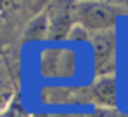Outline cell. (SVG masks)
Masks as SVG:
<instances>
[{
    "mask_svg": "<svg viewBox=\"0 0 128 117\" xmlns=\"http://www.w3.org/2000/svg\"><path fill=\"white\" fill-rule=\"evenodd\" d=\"M118 16V9L102 0H78L73 3L74 22L85 28L90 35L114 29Z\"/></svg>",
    "mask_w": 128,
    "mask_h": 117,
    "instance_id": "cell-1",
    "label": "cell"
},
{
    "mask_svg": "<svg viewBox=\"0 0 128 117\" xmlns=\"http://www.w3.org/2000/svg\"><path fill=\"white\" fill-rule=\"evenodd\" d=\"M38 72L47 79H69L76 74V55L71 48L50 47L38 58Z\"/></svg>",
    "mask_w": 128,
    "mask_h": 117,
    "instance_id": "cell-2",
    "label": "cell"
},
{
    "mask_svg": "<svg viewBox=\"0 0 128 117\" xmlns=\"http://www.w3.org/2000/svg\"><path fill=\"white\" fill-rule=\"evenodd\" d=\"M92 50H94V71L95 76H107L116 72V52H118V40L116 31H100L94 33L92 38Z\"/></svg>",
    "mask_w": 128,
    "mask_h": 117,
    "instance_id": "cell-3",
    "label": "cell"
},
{
    "mask_svg": "<svg viewBox=\"0 0 128 117\" xmlns=\"http://www.w3.org/2000/svg\"><path fill=\"white\" fill-rule=\"evenodd\" d=\"M40 102L45 105H76L90 103L88 86L74 84H47L40 90Z\"/></svg>",
    "mask_w": 128,
    "mask_h": 117,
    "instance_id": "cell-4",
    "label": "cell"
},
{
    "mask_svg": "<svg viewBox=\"0 0 128 117\" xmlns=\"http://www.w3.org/2000/svg\"><path fill=\"white\" fill-rule=\"evenodd\" d=\"M88 98L95 109H116L118 105V78L116 74L95 76L88 84Z\"/></svg>",
    "mask_w": 128,
    "mask_h": 117,
    "instance_id": "cell-5",
    "label": "cell"
},
{
    "mask_svg": "<svg viewBox=\"0 0 128 117\" xmlns=\"http://www.w3.org/2000/svg\"><path fill=\"white\" fill-rule=\"evenodd\" d=\"M74 17H73V5L71 7H57L54 16H48V41H61L68 40L73 26H74Z\"/></svg>",
    "mask_w": 128,
    "mask_h": 117,
    "instance_id": "cell-6",
    "label": "cell"
},
{
    "mask_svg": "<svg viewBox=\"0 0 128 117\" xmlns=\"http://www.w3.org/2000/svg\"><path fill=\"white\" fill-rule=\"evenodd\" d=\"M48 35V14L43 12L40 16H36L33 21H30V24L24 29L22 40L24 41H42L47 40Z\"/></svg>",
    "mask_w": 128,
    "mask_h": 117,
    "instance_id": "cell-7",
    "label": "cell"
},
{
    "mask_svg": "<svg viewBox=\"0 0 128 117\" xmlns=\"http://www.w3.org/2000/svg\"><path fill=\"white\" fill-rule=\"evenodd\" d=\"M16 97H19V93L16 91L14 84L0 83V114L10 107V103L16 100Z\"/></svg>",
    "mask_w": 128,
    "mask_h": 117,
    "instance_id": "cell-8",
    "label": "cell"
},
{
    "mask_svg": "<svg viewBox=\"0 0 128 117\" xmlns=\"http://www.w3.org/2000/svg\"><path fill=\"white\" fill-rule=\"evenodd\" d=\"M0 117H33V116H30L26 112V109L22 107V103H21V98L16 97V100L10 103V107L7 110H4L0 114Z\"/></svg>",
    "mask_w": 128,
    "mask_h": 117,
    "instance_id": "cell-9",
    "label": "cell"
},
{
    "mask_svg": "<svg viewBox=\"0 0 128 117\" xmlns=\"http://www.w3.org/2000/svg\"><path fill=\"white\" fill-rule=\"evenodd\" d=\"M90 38H92V35L85 28H82L80 24H74L71 33H69V36H68V40H71V41H85V40H90Z\"/></svg>",
    "mask_w": 128,
    "mask_h": 117,
    "instance_id": "cell-10",
    "label": "cell"
},
{
    "mask_svg": "<svg viewBox=\"0 0 128 117\" xmlns=\"http://www.w3.org/2000/svg\"><path fill=\"white\" fill-rule=\"evenodd\" d=\"M86 117H128V112H120L118 109H95L94 114Z\"/></svg>",
    "mask_w": 128,
    "mask_h": 117,
    "instance_id": "cell-11",
    "label": "cell"
},
{
    "mask_svg": "<svg viewBox=\"0 0 128 117\" xmlns=\"http://www.w3.org/2000/svg\"><path fill=\"white\" fill-rule=\"evenodd\" d=\"M2 52H4V48H2V45H0V55H2Z\"/></svg>",
    "mask_w": 128,
    "mask_h": 117,
    "instance_id": "cell-12",
    "label": "cell"
}]
</instances>
